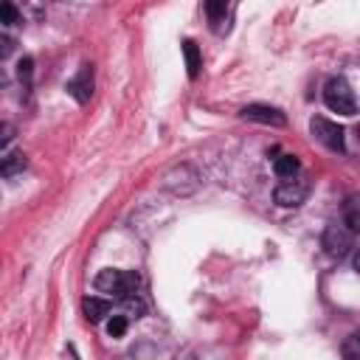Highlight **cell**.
<instances>
[{
  "label": "cell",
  "instance_id": "cell-1",
  "mask_svg": "<svg viewBox=\"0 0 360 360\" xmlns=\"http://www.w3.org/2000/svg\"><path fill=\"white\" fill-rule=\"evenodd\" d=\"M96 290L98 292H107V295H112V298H129V295H135V290H138V284H141V276L135 273V270H115V267H107V270H101L98 276H96Z\"/></svg>",
  "mask_w": 360,
  "mask_h": 360
},
{
  "label": "cell",
  "instance_id": "cell-2",
  "mask_svg": "<svg viewBox=\"0 0 360 360\" xmlns=\"http://www.w3.org/2000/svg\"><path fill=\"white\" fill-rule=\"evenodd\" d=\"M323 104H326L332 112L346 115V118H352V115L357 112L354 90H352V84H349L343 76H335V79H329V82L323 84Z\"/></svg>",
  "mask_w": 360,
  "mask_h": 360
},
{
  "label": "cell",
  "instance_id": "cell-3",
  "mask_svg": "<svg viewBox=\"0 0 360 360\" xmlns=\"http://www.w3.org/2000/svg\"><path fill=\"white\" fill-rule=\"evenodd\" d=\"M309 129H312V135H315L326 149H332V152H346V138H343L346 132H343V127H338L335 121L315 115V118L309 121Z\"/></svg>",
  "mask_w": 360,
  "mask_h": 360
},
{
  "label": "cell",
  "instance_id": "cell-4",
  "mask_svg": "<svg viewBox=\"0 0 360 360\" xmlns=\"http://www.w3.org/2000/svg\"><path fill=\"white\" fill-rule=\"evenodd\" d=\"M307 197H309V183H307L304 177L284 180V183L276 186V191H273V200H276L281 208H298Z\"/></svg>",
  "mask_w": 360,
  "mask_h": 360
},
{
  "label": "cell",
  "instance_id": "cell-5",
  "mask_svg": "<svg viewBox=\"0 0 360 360\" xmlns=\"http://www.w3.org/2000/svg\"><path fill=\"white\" fill-rule=\"evenodd\" d=\"M323 250L332 259H343L352 250V231H346V225H326L323 231Z\"/></svg>",
  "mask_w": 360,
  "mask_h": 360
},
{
  "label": "cell",
  "instance_id": "cell-6",
  "mask_svg": "<svg viewBox=\"0 0 360 360\" xmlns=\"http://www.w3.org/2000/svg\"><path fill=\"white\" fill-rule=\"evenodd\" d=\"M242 118L248 121H256V124H267V127H284L287 118L278 107H270V104H248L242 107Z\"/></svg>",
  "mask_w": 360,
  "mask_h": 360
},
{
  "label": "cell",
  "instance_id": "cell-7",
  "mask_svg": "<svg viewBox=\"0 0 360 360\" xmlns=\"http://www.w3.org/2000/svg\"><path fill=\"white\" fill-rule=\"evenodd\" d=\"M65 90H68L79 104H87L90 96H93V65H82L79 73L65 84Z\"/></svg>",
  "mask_w": 360,
  "mask_h": 360
},
{
  "label": "cell",
  "instance_id": "cell-8",
  "mask_svg": "<svg viewBox=\"0 0 360 360\" xmlns=\"http://www.w3.org/2000/svg\"><path fill=\"white\" fill-rule=\"evenodd\" d=\"M110 309H112V304H110L107 298H96V295H90V298L82 301V312H84V318H87L90 323H98L104 315H110Z\"/></svg>",
  "mask_w": 360,
  "mask_h": 360
},
{
  "label": "cell",
  "instance_id": "cell-9",
  "mask_svg": "<svg viewBox=\"0 0 360 360\" xmlns=\"http://www.w3.org/2000/svg\"><path fill=\"white\" fill-rule=\"evenodd\" d=\"M298 169H301V163H298L295 155H278V158L273 160V172H276V177H281V180L298 177Z\"/></svg>",
  "mask_w": 360,
  "mask_h": 360
},
{
  "label": "cell",
  "instance_id": "cell-10",
  "mask_svg": "<svg viewBox=\"0 0 360 360\" xmlns=\"http://www.w3.org/2000/svg\"><path fill=\"white\" fill-rule=\"evenodd\" d=\"M183 56H186V68H188V79H197L200 68H202V56L194 39H183Z\"/></svg>",
  "mask_w": 360,
  "mask_h": 360
},
{
  "label": "cell",
  "instance_id": "cell-11",
  "mask_svg": "<svg viewBox=\"0 0 360 360\" xmlns=\"http://www.w3.org/2000/svg\"><path fill=\"white\" fill-rule=\"evenodd\" d=\"M25 166H28V158H25L22 152H11V155L0 158V177H14V174H20Z\"/></svg>",
  "mask_w": 360,
  "mask_h": 360
},
{
  "label": "cell",
  "instance_id": "cell-12",
  "mask_svg": "<svg viewBox=\"0 0 360 360\" xmlns=\"http://www.w3.org/2000/svg\"><path fill=\"white\" fill-rule=\"evenodd\" d=\"M205 11H208V17H211L214 28L219 31V28H222V20H225V14H228V3H225V0H214V3H205Z\"/></svg>",
  "mask_w": 360,
  "mask_h": 360
},
{
  "label": "cell",
  "instance_id": "cell-13",
  "mask_svg": "<svg viewBox=\"0 0 360 360\" xmlns=\"http://www.w3.org/2000/svg\"><path fill=\"white\" fill-rule=\"evenodd\" d=\"M20 22V11L14 3H0V25H17Z\"/></svg>",
  "mask_w": 360,
  "mask_h": 360
},
{
  "label": "cell",
  "instance_id": "cell-14",
  "mask_svg": "<svg viewBox=\"0 0 360 360\" xmlns=\"http://www.w3.org/2000/svg\"><path fill=\"white\" fill-rule=\"evenodd\" d=\"M31 73H34V59H31V56H22V59L17 62V76H20V82H22L25 87H31Z\"/></svg>",
  "mask_w": 360,
  "mask_h": 360
},
{
  "label": "cell",
  "instance_id": "cell-15",
  "mask_svg": "<svg viewBox=\"0 0 360 360\" xmlns=\"http://www.w3.org/2000/svg\"><path fill=\"white\" fill-rule=\"evenodd\" d=\"M143 312H146V307H143V301H141L138 295H129V298H124V318H129V315L141 318Z\"/></svg>",
  "mask_w": 360,
  "mask_h": 360
},
{
  "label": "cell",
  "instance_id": "cell-16",
  "mask_svg": "<svg viewBox=\"0 0 360 360\" xmlns=\"http://www.w3.org/2000/svg\"><path fill=\"white\" fill-rule=\"evenodd\" d=\"M127 332V318L124 315H112L110 321H107V335L110 338H121Z\"/></svg>",
  "mask_w": 360,
  "mask_h": 360
},
{
  "label": "cell",
  "instance_id": "cell-17",
  "mask_svg": "<svg viewBox=\"0 0 360 360\" xmlns=\"http://www.w3.org/2000/svg\"><path fill=\"white\" fill-rule=\"evenodd\" d=\"M360 228V214H357V202L354 200H349V205H346V231H357Z\"/></svg>",
  "mask_w": 360,
  "mask_h": 360
},
{
  "label": "cell",
  "instance_id": "cell-18",
  "mask_svg": "<svg viewBox=\"0 0 360 360\" xmlns=\"http://www.w3.org/2000/svg\"><path fill=\"white\" fill-rule=\"evenodd\" d=\"M14 132H17V129H14V124L0 121V149H3V146H8V143L14 141Z\"/></svg>",
  "mask_w": 360,
  "mask_h": 360
},
{
  "label": "cell",
  "instance_id": "cell-19",
  "mask_svg": "<svg viewBox=\"0 0 360 360\" xmlns=\"http://www.w3.org/2000/svg\"><path fill=\"white\" fill-rule=\"evenodd\" d=\"M346 360H360V349H357V335H352L349 340H346Z\"/></svg>",
  "mask_w": 360,
  "mask_h": 360
},
{
  "label": "cell",
  "instance_id": "cell-20",
  "mask_svg": "<svg viewBox=\"0 0 360 360\" xmlns=\"http://www.w3.org/2000/svg\"><path fill=\"white\" fill-rule=\"evenodd\" d=\"M11 51H14V39L6 37V34H0V59H6Z\"/></svg>",
  "mask_w": 360,
  "mask_h": 360
}]
</instances>
